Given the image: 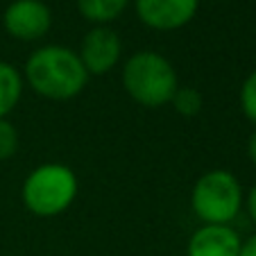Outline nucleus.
<instances>
[{
    "label": "nucleus",
    "mask_w": 256,
    "mask_h": 256,
    "mask_svg": "<svg viewBox=\"0 0 256 256\" xmlns=\"http://www.w3.org/2000/svg\"><path fill=\"white\" fill-rule=\"evenodd\" d=\"M78 12L91 25H112L127 10L130 0H75Z\"/></svg>",
    "instance_id": "9d476101"
},
{
    "label": "nucleus",
    "mask_w": 256,
    "mask_h": 256,
    "mask_svg": "<svg viewBox=\"0 0 256 256\" xmlns=\"http://www.w3.org/2000/svg\"><path fill=\"white\" fill-rule=\"evenodd\" d=\"M80 193L78 174L70 166L46 161L30 170L20 186L23 206L36 218H57L72 206Z\"/></svg>",
    "instance_id": "7ed1b4c3"
},
{
    "label": "nucleus",
    "mask_w": 256,
    "mask_h": 256,
    "mask_svg": "<svg viewBox=\"0 0 256 256\" xmlns=\"http://www.w3.org/2000/svg\"><path fill=\"white\" fill-rule=\"evenodd\" d=\"M200 0H134V12L145 28L154 32H174L195 18Z\"/></svg>",
    "instance_id": "0eeeda50"
},
{
    "label": "nucleus",
    "mask_w": 256,
    "mask_h": 256,
    "mask_svg": "<svg viewBox=\"0 0 256 256\" xmlns=\"http://www.w3.org/2000/svg\"><path fill=\"white\" fill-rule=\"evenodd\" d=\"M247 159L252 161V166L256 168V130L250 134V138H247Z\"/></svg>",
    "instance_id": "dca6fc26"
},
{
    "label": "nucleus",
    "mask_w": 256,
    "mask_h": 256,
    "mask_svg": "<svg viewBox=\"0 0 256 256\" xmlns=\"http://www.w3.org/2000/svg\"><path fill=\"white\" fill-rule=\"evenodd\" d=\"M238 104L245 118L256 125V70H252L240 84L238 91Z\"/></svg>",
    "instance_id": "f8f14e48"
},
{
    "label": "nucleus",
    "mask_w": 256,
    "mask_h": 256,
    "mask_svg": "<svg viewBox=\"0 0 256 256\" xmlns=\"http://www.w3.org/2000/svg\"><path fill=\"white\" fill-rule=\"evenodd\" d=\"M25 91L23 72L10 62H0V118H10Z\"/></svg>",
    "instance_id": "1a4fd4ad"
},
{
    "label": "nucleus",
    "mask_w": 256,
    "mask_h": 256,
    "mask_svg": "<svg viewBox=\"0 0 256 256\" xmlns=\"http://www.w3.org/2000/svg\"><path fill=\"white\" fill-rule=\"evenodd\" d=\"M20 136L10 118H0V161H7L18 152Z\"/></svg>",
    "instance_id": "ddd939ff"
},
{
    "label": "nucleus",
    "mask_w": 256,
    "mask_h": 256,
    "mask_svg": "<svg viewBox=\"0 0 256 256\" xmlns=\"http://www.w3.org/2000/svg\"><path fill=\"white\" fill-rule=\"evenodd\" d=\"M242 206L245 190L229 170H206L190 188V208L202 224H232Z\"/></svg>",
    "instance_id": "20e7f679"
},
{
    "label": "nucleus",
    "mask_w": 256,
    "mask_h": 256,
    "mask_svg": "<svg viewBox=\"0 0 256 256\" xmlns=\"http://www.w3.org/2000/svg\"><path fill=\"white\" fill-rule=\"evenodd\" d=\"M78 54L86 68L88 78H104L122 59L120 34L112 25H93L84 34Z\"/></svg>",
    "instance_id": "423d86ee"
},
{
    "label": "nucleus",
    "mask_w": 256,
    "mask_h": 256,
    "mask_svg": "<svg viewBox=\"0 0 256 256\" xmlns=\"http://www.w3.org/2000/svg\"><path fill=\"white\" fill-rule=\"evenodd\" d=\"M2 28L12 39L34 44L52 28V12L44 0H12L2 12Z\"/></svg>",
    "instance_id": "39448f33"
},
{
    "label": "nucleus",
    "mask_w": 256,
    "mask_h": 256,
    "mask_svg": "<svg viewBox=\"0 0 256 256\" xmlns=\"http://www.w3.org/2000/svg\"><path fill=\"white\" fill-rule=\"evenodd\" d=\"M170 104L174 106V112L184 118H195L204 106V98L202 93L195 86H188V84H179V88L174 91Z\"/></svg>",
    "instance_id": "9b49d317"
},
{
    "label": "nucleus",
    "mask_w": 256,
    "mask_h": 256,
    "mask_svg": "<svg viewBox=\"0 0 256 256\" xmlns=\"http://www.w3.org/2000/svg\"><path fill=\"white\" fill-rule=\"evenodd\" d=\"M125 93L145 109L170 104L179 88V75L172 62L156 50H136L125 59L120 72Z\"/></svg>",
    "instance_id": "f03ea898"
},
{
    "label": "nucleus",
    "mask_w": 256,
    "mask_h": 256,
    "mask_svg": "<svg viewBox=\"0 0 256 256\" xmlns=\"http://www.w3.org/2000/svg\"><path fill=\"white\" fill-rule=\"evenodd\" d=\"M240 245L232 224H200L186 242V256H238Z\"/></svg>",
    "instance_id": "6e6552de"
},
{
    "label": "nucleus",
    "mask_w": 256,
    "mask_h": 256,
    "mask_svg": "<svg viewBox=\"0 0 256 256\" xmlns=\"http://www.w3.org/2000/svg\"><path fill=\"white\" fill-rule=\"evenodd\" d=\"M25 86L44 100L66 102L78 98L88 84V72L78 50L50 44L36 48L23 66Z\"/></svg>",
    "instance_id": "f257e3e1"
},
{
    "label": "nucleus",
    "mask_w": 256,
    "mask_h": 256,
    "mask_svg": "<svg viewBox=\"0 0 256 256\" xmlns=\"http://www.w3.org/2000/svg\"><path fill=\"white\" fill-rule=\"evenodd\" d=\"M238 256H256V234H252L247 240H242L240 254H238Z\"/></svg>",
    "instance_id": "2eb2a0df"
},
{
    "label": "nucleus",
    "mask_w": 256,
    "mask_h": 256,
    "mask_svg": "<svg viewBox=\"0 0 256 256\" xmlns=\"http://www.w3.org/2000/svg\"><path fill=\"white\" fill-rule=\"evenodd\" d=\"M245 206H247V213H250L252 222L256 224V184L250 188V193L245 195Z\"/></svg>",
    "instance_id": "4468645a"
}]
</instances>
